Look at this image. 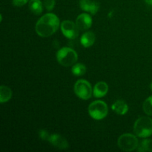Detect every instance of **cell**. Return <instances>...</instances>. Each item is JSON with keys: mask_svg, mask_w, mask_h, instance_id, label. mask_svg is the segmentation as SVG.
I'll return each instance as SVG.
<instances>
[{"mask_svg": "<svg viewBox=\"0 0 152 152\" xmlns=\"http://www.w3.org/2000/svg\"><path fill=\"white\" fill-rule=\"evenodd\" d=\"M108 112V105L103 101H94L91 102L88 107L89 115L96 120H100L105 118Z\"/></svg>", "mask_w": 152, "mask_h": 152, "instance_id": "obj_4", "label": "cell"}, {"mask_svg": "<svg viewBox=\"0 0 152 152\" xmlns=\"http://www.w3.org/2000/svg\"><path fill=\"white\" fill-rule=\"evenodd\" d=\"M29 9L33 13L36 15H40L43 11V7L40 0H30Z\"/></svg>", "mask_w": 152, "mask_h": 152, "instance_id": "obj_15", "label": "cell"}, {"mask_svg": "<svg viewBox=\"0 0 152 152\" xmlns=\"http://www.w3.org/2000/svg\"><path fill=\"white\" fill-rule=\"evenodd\" d=\"M59 27V18L54 13H49L39 19L36 24L35 30L39 37H48L55 34Z\"/></svg>", "mask_w": 152, "mask_h": 152, "instance_id": "obj_1", "label": "cell"}, {"mask_svg": "<svg viewBox=\"0 0 152 152\" xmlns=\"http://www.w3.org/2000/svg\"><path fill=\"white\" fill-rule=\"evenodd\" d=\"M80 6L82 10L91 14H96L99 9V4L95 0H80Z\"/></svg>", "mask_w": 152, "mask_h": 152, "instance_id": "obj_9", "label": "cell"}, {"mask_svg": "<svg viewBox=\"0 0 152 152\" xmlns=\"http://www.w3.org/2000/svg\"><path fill=\"white\" fill-rule=\"evenodd\" d=\"M39 136L43 140H49V138H50V135L49 134L48 132L46 130H44V129H41L39 132Z\"/></svg>", "mask_w": 152, "mask_h": 152, "instance_id": "obj_20", "label": "cell"}, {"mask_svg": "<svg viewBox=\"0 0 152 152\" xmlns=\"http://www.w3.org/2000/svg\"><path fill=\"white\" fill-rule=\"evenodd\" d=\"M76 25L80 31H86L92 25V18L88 13H82L76 19Z\"/></svg>", "mask_w": 152, "mask_h": 152, "instance_id": "obj_8", "label": "cell"}, {"mask_svg": "<svg viewBox=\"0 0 152 152\" xmlns=\"http://www.w3.org/2000/svg\"><path fill=\"white\" fill-rule=\"evenodd\" d=\"M74 93L79 98L84 100L90 99L92 96L91 85L86 80H80L74 85Z\"/></svg>", "mask_w": 152, "mask_h": 152, "instance_id": "obj_6", "label": "cell"}, {"mask_svg": "<svg viewBox=\"0 0 152 152\" xmlns=\"http://www.w3.org/2000/svg\"><path fill=\"white\" fill-rule=\"evenodd\" d=\"M108 91V86L105 82H98L94 87L93 94L96 98L105 96Z\"/></svg>", "mask_w": 152, "mask_h": 152, "instance_id": "obj_11", "label": "cell"}, {"mask_svg": "<svg viewBox=\"0 0 152 152\" xmlns=\"http://www.w3.org/2000/svg\"><path fill=\"white\" fill-rule=\"evenodd\" d=\"M45 7L48 10L50 11L54 8L55 6V0H44L43 1Z\"/></svg>", "mask_w": 152, "mask_h": 152, "instance_id": "obj_19", "label": "cell"}, {"mask_svg": "<svg viewBox=\"0 0 152 152\" xmlns=\"http://www.w3.org/2000/svg\"><path fill=\"white\" fill-rule=\"evenodd\" d=\"M61 31L66 38L74 39L78 37L79 28L75 23L70 20H65L61 23Z\"/></svg>", "mask_w": 152, "mask_h": 152, "instance_id": "obj_7", "label": "cell"}, {"mask_svg": "<svg viewBox=\"0 0 152 152\" xmlns=\"http://www.w3.org/2000/svg\"><path fill=\"white\" fill-rule=\"evenodd\" d=\"M134 132L137 137L146 138L152 135V119L148 117H140L134 126Z\"/></svg>", "mask_w": 152, "mask_h": 152, "instance_id": "obj_2", "label": "cell"}, {"mask_svg": "<svg viewBox=\"0 0 152 152\" xmlns=\"http://www.w3.org/2000/svg\"><path fill=\"white\" fill-rule=\"evenodd\" d=\"M145 1L146 2V4L152 6V0H145Z\"/></svg>", "mask_w": 152, "mask_h": 152, "instance_id": "obj_22", "label": "cell"}, {"mask_svg": "<svg viewBox=\"0 0 152 152\" xmlns=\"http://www.w3.org/2000/svg\"><path fill=\"white\" fill-rule=\"evenodd\" d=\"M95 39H96L95 34L92 31H88L83 34L80 39V42L83 47L89 48L93 45L94 43L95 42Z\"/></svg>", "mask_w": 152, "mask_h": 152, "instance_id": "obj_12", "label": "cell"}, {"mask_svg": "<svg viewBox=\"0 0 152 152\" xmlns=\"http://www.w3.org/2000/svg\"><path fill=\"white\" fill-rule=\"evenodd\" d=\"M151 91H152V82H151Z\"/></svg>", "mask_w": 152, "mask_h": 152, "instance_id": "obj_23", "label": "cell"}, {"mask_svg": "<svg viewBox=\"0 0 152 152\" xmlns=\"http://www.w3.org/2000/svg\"><path fill=\"white\" fill-rule=\"evenodd\" d=\"M139 142L135 135L132 134H124L119 137L117 140V145L124 151H132L137 148Z\"/></svg>", "mask_w": 152, "mask_h": 152, "instance_id": "obj_5", "label": "cell"}, {"mask_svg": "<svg viewBox=\"0 0 152 152\" xmlns=\"http://www.w3.org/2000/svg\"><path fill=\"white\" fill-rule=\"evenodd\" d=\"M138 151L145 152L152 151V140H143L138 145Z\"/></svg>", "mask_w": 152, "mask_h": 152, "instance_id": "obj_16", "label": "cell"}, {"mask_svg": "<svg viewBox=\"0 0 152 152\" xmlns=\"http://www.w3.org/2000/svg\"><path fill=\"white\" fill-rule=\"evenodd\" d=\"M29 1V0H13V4L16 7H22Z\"/></svg>", "mask_w": 152, "mask_h": 152, "instance_id": "obj_21", "label": "cell"}, {"mask_svg": "<svg viewBox=\"0 0 152 152\" xmlns=\"http://www.w3.org/2000/svg\"><path fill=\"white\" fill-rule=\"evenodd\" d=\"M111 109L119 115H125L129 111V105L125 101L120 99L113 104Z\"/></svg>", "mask_w": 152, "mask_h": 152, "instance_id": "obj_13", "label": "cell"}, {"mask_svg": "<svg viewBox=\"0 0 152 152\" xmlns=\"http://www.w3.org/2000/svg\"><path fill=\"white\" fill-rule=\"evenodd\" d=\"M142 108L147 115L152 117V96L145 99L142 105Z\"/></svg>", "mask_w": 152, "mask_h": 152, "instance_id": "obj_18", "label": "cell"}, {"mask_svg": "<svg viewBox=\"0 0 152 152\" xmlns=\"http://www.w3.org/2000/svg\"><path fill=\"white\" fill-rule=\"evenodd\" d=\"M71 71L74 76L80 77V76L84 75L86 73V65L82 63L74 64V66L72 67Z\"/></svg>", "mask_w": 152, "mask_h": 152, "instance_id": "obj_17", "label": "cell"}, {"mask_svg": "<svg viewBox=\"0 0 152 152\" xmlns=\"http://www.w3.org/2000/svg\"><path fill=\"white\" fill-rule=\"evenodd\" d=\"M12 90L9 87L5 86H1L0 87V102L1 103L7 102L12 97Z\"/></svg>", "mask_w": 152, "mask_h": 152, "instance_id": "obj_14", "label": "cell"}, {"mask_svg": "<svg viewBox=\"0 0 152 152\" xmlns=\"http://www.w3.org/2000/svg\"><path fill=\"white\" fill-rule=\"evenodd\" d=\"M49 142L59 149H66L68 148V142L67 140L59 134H53L50 136Z\"/></svg>", "mask_w": 152, "mask_h": 152, "instance_id": "obj_10", "label": "cell"}, {"mask_svg": "<svg viewBox=\"0 0 152 152\" xmlns=\"http://www.w3.org/2000/svg\"><path fill=\"white\" fill-rule=\"evenodd\" d=\"M56 59L60 65L65 67H69L74 65L77 62L78 55L74 49L64 47L58 50L56 53Z\"/></svg>", "mask_w": 152, "mask_h": 152, "instance_id": "obj_3", "label": "cell"}]
</instances>
